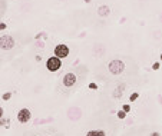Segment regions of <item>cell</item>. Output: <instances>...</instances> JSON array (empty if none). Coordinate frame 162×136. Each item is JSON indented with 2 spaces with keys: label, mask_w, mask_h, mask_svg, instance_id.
Returning a JSON list of instances; mask_svg holds the SVG:
<instances>
[{
  "label": "cell",
  "mask_w": 162,
  "mask_h": 136,
  "mask_svg": "<svg viewBox=\"0 0 162 136\" xmlns=\"http://www.w3.org/2000/svg\"><path fill=\"white\" fill-rule=\"evenodd\" d=\"M108 69H109V72L112 73V75H121L125 70V63L122 60L115 59V60H112L111 63L108 64Z\"/></svg>",
  "instance_id": "1"
},
{
  "label": "cell",
  "mask_w": 162,
  "mask_h": 136,
  "mask_svg": "<svg viewBox=\"0 0 162 136\" xmlns=\"http://www.w3.org/2000/svg\"><path fill=\"white\" fill-rule=\"evenodd\" d=\"M46 67H48L50 72H57V70L62 67V59L57 56L49 57L48 62H46Z\"/></svg>",
  "instance_id": "2"
},
{
  "label": "cell",
  "mask_w": 162,
  "mask_h": 136,
  "mask_svg": "<svg viewBox=\"0 0 162 136\" xmlns=\"http://www.w3.org/2000/svg\"><path fill=\"white\" fill-rule=\"evenodd\" d=\"M30 118H32V113H30L29 109H26V107L20 109L19 113H17V120H19L20 123H27V122L30 120Z\"/></svg>",
  "instance_id": "3"
},
{
  "label": "cell",
  "mask_w": 162,
  "mask_h": 136,
  "mask_svg": "<svg viewBox=\"0 0 162 136\" xmlns=\"http://www.w3.org/2000/svg\"><path fill=\"white\" fill-rule=\"evenodd\" d=\"M0 45H1V49L3 50H9V49H12L15 46V40L12 36H1V39H0Z\"/></svg>",
  "instance_id": "4"
},
{
  "label": "cell",
  "mask_w": 162,
  "mask_h": 136,
  "mask_svg": "<svg viewBox=\"0 0 162 136\" xmlns=\"http://www.w3.org/2000/svg\"><path fill=\"white\" fill-rule=\"evenodd\" d=\"M62 83H63L65 88H72L73 85L76 83V76H75V73H66L65 76H63V79H62Z\"/></svg>",
  "instance_id": "5"
},
{
  "label": "cell",
  "mask_w": 162,
  "mask_h": 136,
  "mask_svg": "<svg viewBox=\"0 0 162 136\" xmlns=\"http://www.w3.org/2000/svg\"><path fill=\"white\" fill-rule=\"evenodd\" d=\"M69 55V48L66 46V45H57L56 48H55V56L60 57V59H63Z\"/></svg>",
  "instance_id": "6"
},
{
  "label": "cell",
  "mask_w": 162,
  "mask_h": 136,
  "mask_svg": "<svg viewBox=\"0 0 162 136\" xmlns=\"http://www.w3.org/2000/svg\"><path fill=\"white\" fill-rule=\"evenodd\" d=\"M97 15L102 17L108 16V15H109V7H108V6H100V7L97 9Z\"/></svg>",
  "instance_id": "7"
},
{
  "label": "cell",
  "mask_w": 162,
  "mask_h": 136,
  "mask_svg": "<svg viewBox=\"0 0 162 136\" xmlns=\"http://www.w3.org/2000/svg\"><path fill=\"white\" fill-rule=\"evenodd\" d=\"M86 136H106V133L103 130H89Z\"/></svg>",
  "instance_id": "8"
},
{
  "label": "cell",
  "mask_w": 162,
  "mask_h": 136,
  "mask_svg": "<svg viewBox=\"0 0 162 136\" xmlns=\"http://www.w3.org/2000/svg\"><path fill=\"white\" fill-rule=\"evenodd\" d=\"M123 89H125V85H121V86H119V88L116 89V90H115V93H114V96L115 97H119L122 95V90H123Z\"/></svg>",
  "instance_id": "9"
},
{
  "label": "cell",
  "mask_w": 162,
  "mask_h": 136,
  "mask_svg": "<svg viewBox=\"0 0 162 136\" xmlns=\"http://www.w3.org/2000/svg\"><path fill=\"white\" fill-rule=\"evenodd\" d=\"M149 136H161V135H159L158 132H152V133H151V135H149Z\"/></svg>",
  "instance_id": "10"
},
{
  "label": "cell",
  "mask_w": 162,
  "mask_h": 136,
  "mask_svg": "<svg viewBox=\"0 0 162 136\" xmlns=\"http://www.w3.org/2000/svg\"><path fill=\"white\" fill-rule=\"evenodd\" d=\"M43 136H48V135H43Z\"/></svg>",
  "instance_id": "11"
}]
</instances>
